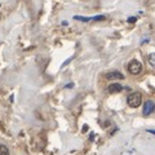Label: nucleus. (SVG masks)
<instances>
[{"instance_id": "nucleus-1", "label": "nucleus", "mask_w": 155, "mask_h": 155, "mask_svg": "<svg viewBox=\"0 0 155 155\" xmlns=\"http://www.w3.org/2000/svg\"><path fill=\"white\" fill-rule=\"evenodd\" d=\"M127 104L130 106V107H138L140 105L142 104V96L141 93H138V92H133V93H130L127 98Z\"/></svg>"}, {"instance_id": "nucleus-2", "label": "nucleus", "mask_w": 155, "mask_h": 155, "mask_svg": "<svg viewBox=\"0 0 155 155\" xmlns=\"http://www.w3.org/2000/svg\"><path fill=\"white\" fill-rule=\"evenodd\" d=\"M128 71L130 72L132 75H138V74H141V71H142V65H141V62L137 61V60H132L128 64Z\"/></svg>"}, {"instance_id": "nucleus-3", "label": "nucleus", "mask_w": 155, "mask_h": 155, "mask_svg": "<svg viewBox=\"0 0 155 155\" xmlns=\"http://www.w3.org/2000/svg\"><path fill=\"white\" fill-rule=\"evenodd\" d=\"M105 78L107 80H123L124 75L119 71H111V72H107V74L105 75Z\"/></svg>"}, {"instance_id": "nucleus-4", "label": "nucleus", "mask_w": 155, "mask_h": 155, "mask_svg": "<svg viewBox=\"0 0 155 155\" xmlns=\"http://www.w3.org/2000/svg\"><path fill=\"white\" fill-rule=\"evenodd\" d=\"M154 109H155V104L153 101H150V100L146 101L143 105V115H150L154 111Z\"/></svg>"}, {"instance_id": "nucleus-5", "label": "nucleus", "mask_w": 155, "mask_h": 155, "mask_svg": "<svg viewBox=\"0 0 155 155\" xmlns=\"http://www.w3.org/2000/svg\"><path fill=\"white\" fill-rule=\"evenodd\" d=\"M107 91H109V93H119V92L123 91V85L119 83H113L107 87Z\"/></svg>"}, {"instance_id": "nucleus-6", "label": "nucleus", "mask_w": 155, "mask_h": 155, "mask_svg": "<svg viewBox=\"0 0 155 155\" xmlns=\"http://www.w3.org/2000/svg\"><path fill=\"white\" fill-rule=\"evenodd\" d=\"M0 155H9V150L5 145H0Z\"/></svg>"}, {"instance_id": "nucleus-7", "label": "nucleus", "mask_w": 155, "mask_h": 155, "mask_svg": "<svg viewBox=\"0 0 155 155\" xmlns=\"http://www.w3.org/2000/svg\"><path fill=\"white\" fill-rule=\"evenodd\" d=\"M149 64H150V66L155 69V53H151V54H149Z\"/></svg>"}, {"instance_id": "nucleus-8", "label": "nucleus", "mask_w": 155, "mask_h": 155, "mask_svg": "<svg viewBox=\"0 0 155 155\" xmlns=\"http://www.w3.org/2000/svg\"><path fill=\"white\" fill-rule=\"evenodd\" d=\"M75 19H80L81 22H88V21H93V17H80V16H75Z\"/></svg>"}, {"instance_id": "nucleus-9", "label": "nucleus", "mask_w": 155, "mask_h": 155, "mask_svg": "<svg viewBox=\"0 0 155 155\" xmlns=\"http://www.w3.org/2000/svg\"><path fill=\"white\" fill-rule=\"evenodd\" d=\"M128 22H130V23L136 22V18H134V17H129V18H128Z\"/></svg>"}]
</instances>
